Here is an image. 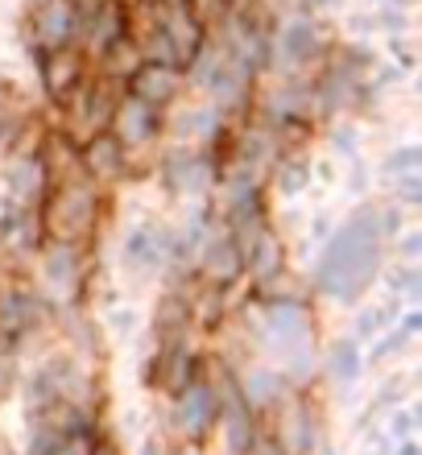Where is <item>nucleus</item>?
I'll use <instances>...</instances> for the list:
<instances>
[{"mask_svg":"<svg viewBox=\"0 0 422 455\" xmlns=\"http://www.w3.org/2000/svg\"><path fill=\"white\" fill-rule=\"evenodd\" d=\"M170 252H174V232L162 224H141L124 240V265L129 269H157V265L170 261Z\"/></svg>","mask_w":422,"mask_h":455,"instance_id":"nucleus-18","label":"nucleus"},{"mask_svg":"<svg viewBox=\"0 0 422 455\" xmlns=\"http://www.w3.org/2000/svg\"><path fill=\"white\" fill-rule=\"evenodd\" d=\"M319 46H323V42H319L315 21L294 17V21L278 34V42H274V54H278V62L286 67V71H299V67H307V62L319 59Z\"/></svg>","mask_w":422,"mask_h":455,"instance_id":"nucleus-20","label":"nucleus"},{"mask_svg":"<svg viewBox=\"0 0 422 455\" xmlns=\"http://www.w3.org/2000/svg\"><path fill=\"white\" fill-rule=\"evenodd\" d=\"M79 34H84V50L92 59H100L112 42L129 37V9L121 0H92V12L79 4Z\"/></svg>","mask_w":422,"mask_h":455,"instance_id":"nucleus-9","label":"nucleus"},{"mask_svg":"<svg viewBox=\"0 0 422 455\" xmlns=\"http://www.w3.org/2000/svg\"><path fill=\"white\" fill-rule=\"evenodd\" d=\"M174 419H179V431L187 435V443H199L216 427V394H211V381L203 372L174 397Z\"/></svg>","mask_w":422,"mask_h":455,"instance_id":"nucleus-13","label":"nucleus"},{"mask_svg":"<svg viewBox=\"0 0 422 455\" xmlns=\"http://www.w3.org/2000/svg\"><path fill=\"white\" fill-rule=\"evenodd\" d=\"M319 4H336V0H319Z\"/></svg>","mask_w":422,"mask_h":455,"instance_id":"nucleus-41","label":"nucleus"},{"mask_svg":"<svg viewBox=\"0 0 422 455\" xmlns=\"http://www.w3.org/2000/svg\"><path fill=\"white\" fill-rule=\"evenodd\" d=\"M266 344L282 356L294 381H302L315 364V336H311V315L299 299L290 302H266Z\"/></svg>","mask_w":422,"mask_h":455,"instance_id":"nucleus-3","label":"nucleus"},{"mask_svg":"<svg viewBox=\"0 0 422 455\" xmlns=\"http://www.w3.org/2000/svg\"><path fill=\"white\" fill-rule=\"evenodd\" d=\"M361 369H364V360H361V352H356V339H336L331 352H327V372H331L339 385H352L361 377Z\"/></svg>","mask_w":422,"mask_h":455,"instance_id":"nucleus-28","label":"nucleus"},{"mask_svg":"<svg viewBox=\"0 0 422 455\" xmlns=\"http://www.w3.org/2000/svg\"><path fill=\"white\" fill-rule=\"evenodd\" d=\"M236 381H241V394L253 414H266V410L286 402V385H282V377L274 369H249L244 377H236Z\"/></svg>","mask_w":422,"mask_h":455,"instance_id":"nucleus-24","label":"nucleus"},{"mask_svg":"<svg viewBox=\"0 0 422 455\" xmlns=\"http://www.w3.org/2000/svg\"><path fill=\"white\" fill-rule=\"evenodd\" d=\"M121 96H124L121 84H108V79H84L71 96L62 100V112H67V137H71L75 145H84V141H92V137H100V132H108L112 112H116Z\"/></svg>","mask_w":422,"mask_h":455,"instance_id":"nucleus-4","label":"nucleus"},{"mask_svg":"<svg viewBox=\"0 0 422 455\" xmlns=\"http://www.w3.org/2000/svg\"><path fill=\"white\" fill-rule=\"evenodd\" d=\"M414 427H418V410H398V414H394L389 435H394L398 443H406V439H414Z\"/></svg>","mask_w":422,"mask_h":455,"instance_id":"nucleus-32","label":"nucleus"},{"mask_svg":"<svg viewBox=\"0 0 422 455\" xmlns=\"http://www.w3.org/2000/svg\"><path fill=\"white\" fill-rule=\"evenodd\" d=\"M410 344V336H406V331H398V327H394V331H389V336H381L377 339V347H373V360L377 364H381V360H389V356H398L402 347Z\"/></svg>","mask_w":422,"mask_h":455,"instance_id":"nucleus-31","label":"nucleus"},{"mask_svg":"<svg viewBox=\"0 0 422 455\" xmlns=\"http://www.w3.org/2000/svg\"><path fill=\"white\" fill-rule=\"evenodd\" d=\"M100 79H108V84H129L137 71H141V62H145V54H141V46H137L133 37H121V42H112L104 54H100Z\"/></svg>","mask_w":422,"mask_h":455,"instance_id":"nucleus-26","label":"nucleus"},{"mask_svg":"<svg viewBox=\"0 0 422 455\" xmlns=\"http://www.w3.org/2000/svg\"><path fill=\"white\" fill-rule=\"evenodd\" d=\"M46 191L42 162L37 154H17L9 166V204L12 207H37V195Z\"/></svg>","mask_w":422,"mask_h":455,"instance_id":"nucleus-23","label":"nucleus"},{"mask_svg":"<svg viewBox=\"0 0 422 455\" xmlns=\"http://www.w3.org/2000/svg\"><path fill=\"white\" fill-rule=\"evenodd\" d=\"M195 377H199V356L191 352V339H179V344L157 347L154 364H149V381H154L162 394L179 397Z\"/></svg>","mask_w":422,"mask_h":455,"instance_id":"nucleus-15","label":"nucleus"},{"mask_svg":"<svg viewBox=\"0 0 422 455\" xmlns=\"http://www.w3.org/2000/svg\"><path fill=\"white\" fill-rule=\"evenodd\" d=\"M398 199H402V204H422V179H418V174L398 179Z\"/></svg>","mask_w":422,"mask_h":455,"instance_id":"nucleus-33","label":"nucleus"},{"mask_svg":"<svg viewBox=\"0 0 422 455\" xmlns=\"http://www.w3.org/2000/svg\"><path fill=\"white\" fill-rule=\"evenodd\" d=\"M108 132L121 141L124 154H137V149H145V145L162 132V112L149 108V104H141L137 96H129V92H124L121 104H116V112H112Z\"/></svg>","mask_w":422,"mask_h":455,"instance_id":"nucleus-11","label":"nucleus"},{"mask_svg":"<svg viewBox=\"0 0 422 455\" xmlns=\"http://www.w3.org/2000/svg\"><path fill=\"white\" fill-rule=\"evenodd\" d=\"M84 274H87V249L84 244H67V240H46L42 249V282L54 302H75L84 294Z\"/></svg>","mask_w":422,"mask_h":455,"instance_id":"nucleus-6","label":"nucleus"},{"mask_svg":"<svg viewBox=\"0 0 422 455\" xmlns=\"http://www.w3.org/2000/svg\"><path fill=\"white\" fill-rule=\"evenodd\" d=\"M182 92V71H170V67H157V62H141V71L129 79V96H137L149 108L166 112Z\"/></svg>","mask_w":422,"mask_h":455,"instance_id":"nucleus-19","label":"nucleus"},{"mask_svg":"<svg viewBox=\"0 0 422 455\" xmlns=\"http://www.w3.org/2000/svg\"><path fill=\"white\" fill-rule=\"evenodd\" d=\"M274 443H278L282 455H315V447H319V422L311 419V410L302 406V402L286 406V414H282V439H274Z\"/></svg>","mask_w":422,"mask_h":455,"instance_id":"nucleus-21","label":"nucleus"},{"mask_svg":"<svg viewBox=\"0 0 422 455\" xmlns=\"http://www.w3.org/2000/svg\"><path fill=\"white\" fill-rule=\"evenodd\" d=\"M79 162H84V174L96 182V187H108V182L124 179L129 154L121 149V141H116L112 132H100V137L79 145Z\"/></svg>","mask_w":422,"mask_h":455,"instance_id":"nucleus-17","label":"nucleus"},{"mask_svg":"<svg viewBox=\"0 0 422 455\" xmlns=\"http://www.w3.org/2000/svg\"><path fill=\"white\" fill-rule=\"evenodd\" d=\"M331 141H336L339 149H352V141H356V137H352V129H339L336 137H331Z\"/></svg>","mask_w":422,"mask_h":455,"instance_id":"nucleus-37","label":"nucleus"},{"mask_svg":"<svg viewBox=\"0 0 422 455\" xmlns=\"http://www.w3.org/2000/svg\"><path fill=\"white\" fill-rule=\"evenodd\" d=\"M249 455H282V451H278V443H274L269 435H257V443L249 447Z\"/></svg>","mask_w":422,"mask_h":455,"instance_id":"nucleus-36","label":"nucleus"},{"mask_svg":"<svg viewBox=\"0 0 422 455\" xmlns=\"http://www.w3.org/2000/svg\"><path fill=\"white\" fill-rule=\"evenodd\" d=\"M311 236L315 240H327V236H331V224H327V220H319V224L311 228Z\"/></svg>","mask_w":422,"mask_h":455,"instance_id":"nucleus-38","label":"nucleus"},{"mask_svg":"<svg viewBox=\"0 0 422 455\" xmlns=\"http://www.w3.org/2000/svg\"><path fill=\"white\" fill-rule=\"evenodd\" d=\"M37 315H42V302L34 290L17 286V282H0V356L12 352L21 344V336L34 331Z\"/></svg>","mask_w":422,"mask_h":455,"instance_id":"nucleus-8","label":"nucleus"},{"mask_svg":"<svg viewBox=\"0 0 422 455\" xmlns=\"http://www.w3.org/2000/svg\"><path fill=\"white\" fill-rule=\"evenodd\" d=\"M418 162H422V149H414V145H406V149H398L394 157H386V174H394V179H406V174H418Z\"/></svg>","mask_w":422,"mask_h":455,"instance_id":"nucleus-30","label":"nucleus"},{"mask_svg":"<svg viewBox=\"0 0 422 455\" xmlns=\"http://www.w3.org/2000/svg\"><path fill=\"white\" fill-rule=\"evenodd\" d=\"M394 455H422V447L414 443V439H406V443H398V451Z\"/></svg>","mask_w":422,"mask_h":455,"instance_id":"nucleus-39","label":"nucleus"},{"mask_svg":"<svg viewBox=\"0 0 422 455\" xmlns=\"http://www.w3.org/2000/svg\"><path fill=\"white\" fill-rule=\"evenodd\" d=\"M381 252H386V236L377 228V207L364 204L361 212H352V220L339 232L327 236V249L315 269V286L336 302H356L381 274Z\"/></svg>","mask_w":422,"mask_h":455,"instance_id":"nucleus-1","label":"nucleus"},{"mask_svg":"<svg viewBox=\"0 0 422 455\" xmlns=\"http://www.w3.org/2000/svg\"><path fill=\"white\" fill-rule=\"evenodd\" d=\"M46 240H67V244H87V236L100 224V187L96 182H79V187H62L46 191V204L37 207Z\"/></svg>","mask_w":422,"mask_h":455,"instance_id":"nucleus-2","label":"nucleus"},{"mask_svg":"<svg viewBox=\"0 0 422 455\" xmlns=\"http://www.w3.org/2000/svg\"><path fill=\"white\" fill-rule=\"evenodd\" d=\"M398 331H406V336H418V331H422V311H418V307H414V311H406V315H402V323H398Z\"/></svg>","mask_w":422,"mask_h":455,"instance_id":"nucleus-34","label":"nucleus"},{"mask_svg":"<svg viewBox=\"0 0 422 455\" xmlns=\"http://www.w3.org/2000/svg\"><path fill=\"white\" fill-rule=\"evenodd\" d=\"M42 179H46V191H62V187H79V182H92L84 174V162H79V145L67 137V132H50L42 141Z\"/></svg>","mask_w":422,"mask_h":455,"instance_id":"nucleus-14","label":"nucleus"},{"mask_svg":"<svg viewBox=\"0 0 422 455\" xmlns=\"http://www.w3.org/2000/svg\"><path fill=\"white\" fill-rule=\"evenodd\" d=\"M37 71H42V87H46L50 100H67L75 92V87L87 79V59L79 54V50H54V54H42L37 59Z\"/></svg>","mask_w":422,"mask_h":455,"instance_id":"nucleus-16","label":"nucleus"},{"mask_svg":"<svg viewBox=\"0 0 422 455\" xmlns=\"http://www.w3.org/2000/svg\"><path fill=\"white\" fill-rule=\"evenodd\" d=\"M418 249H422V232H406V240H402V257H406V261H414V257H418Z\"/></svg>","mask_w":422,"mask_h":455,"instance_id":"nucleus-35","label":"nucleus"},{"mask_svg":"<svg viewBox=\"0 0 422 455\" xmlns=\"http://www.w3.org/2000/svg\"><path fill=\"white\" fill-rule=\"evenodd\" d=\"M195 269L216 290H228L232 282L244 274V257H241V249H236V240L228 236V228L207 232L203 244H199V257H195Z\"/></svg>","mask_w":422,"mask_h":455,"instance_id":"nucleus-10","label":"nucleus"},{"mask_svg":"<svg viewBox=\"0 0 422 455\" xmlns=\"http://www.w3.org/2000/svg\"><path fill=\"white\" fill-rule=\"evenodd\" d=\"M154 336H157V347L179 344V339L191 336V299L187 294H179V290L162 294V302L154 311Z\"/></svg>","mask_w":422,"mask_h":455,"instance_id":"nucleus-22","label":"nucleus"},{"mask_svg":"<svg viewBox=\"0 0 422 455\" xmlns=\"http://www.w3.org/2000/svg\"><path fill=\"white\" fill-rule=\"evenodd\" d=\"M244 274L257 277V286L261 282H269V277L286 274V257H282V236L274 232V228H266L261 236L253 240V249L244 252Z\"/></svg>","mask_w":422,"mask_h":455,"instance_id":"nucleus-25","label":"nucleus"},{"mask_svg":"<svg viewBox=\"0 0 422 455\" xmlns=\"http://www.w3.org/2000/svg\"><path fill=\"white\" fill-rule=\"evenodd\" d=\"M92 455H121V451H116V447H112L108 439H100V443H96V451H92Z\"/></svg>","mask_w":422,"mask_h":455,"instance_id":"nucleus-40","label":"nucleus"},{"mask_svg":"<svg viewBox=\"0 0 422 455\" xmlns=\"http://www.w3.org/2000/svg\"><path fill=\"white\" fill-rule=\"evenodd\" d=\"M211 394H216V422L224 427V451L228 455H249V447L257 443V414L249 410L241 394V381H236V372L228 364H219L211 377Z\"/></svg>","mask_w":422,"mask_h":455,"instance_id":"nucleus-5","label":"nucleus"},{"mask_svg":"<svg viewBox=\"0 0 422 455\" xmlns=\"http://www.w3.org/2000/svg\"><path fill=\"white\" fill-rule=\"evenodd\" d=\"M157 29H162V37L170 42L179 67H191V62L199 59V50L207 46L203 25L191 17L187 0H166V4H162V21H157Z\"/></svg>","mask_w":422,"mask_h":455,"instance_id":"nucleus-12","label":"nucleus"},{"mask_svg":"<svg viewBox=\"0 0 422 455\" xmlns=\"http://www.w3.org/2000/svg\"><path fill=\"white\" fill-rule=\"evenodd\" d=\"M79 37V0H42L29 17V42L34 54H54L67 50Z\"/></svg>","mask_w":422,"mask_h":455,"instance_id":"nucleus-7","label":"nucleus"},{"mask_svg":"<svg viewBox=\"0 0 422 455\" xmlns=\"http://www.w3.org/2000/svg\"><path fill=\"white\" fill-rule=\"evenodd\" d=\"M311 174H315V166L302 154H282L278 170H274V187H278L282 195H302L307 182H311Z\"/></svg>","mask_w":422,"mask_h":455,"instance_id":"nucleus-27","label":"nucleus"},{"mask_svg":"<svg viewBox=\"0 0 422 455\" xmlns=\"http://www.w3.org/2000/svg\"><path fill=\"white\" fill-rule=\"evenodd\" d=\"M187 9H191V17L203 25V29H207V25H224L232 17L228 0H187Z\"/></svg>","mask_w":422,"mask_h":455,"instance_id":"nucleus-29","label":"nucleus"}]
</instances>
